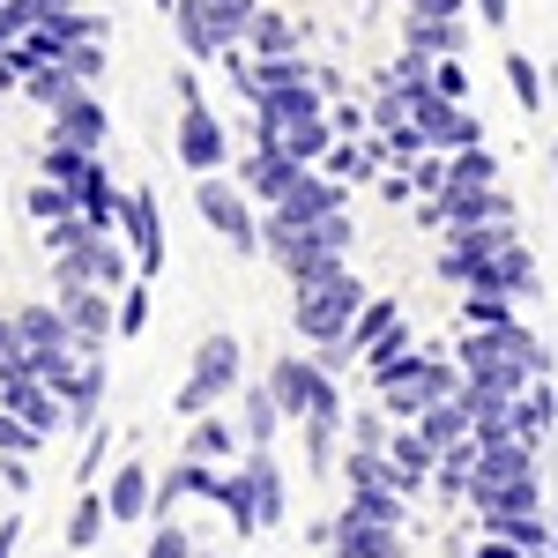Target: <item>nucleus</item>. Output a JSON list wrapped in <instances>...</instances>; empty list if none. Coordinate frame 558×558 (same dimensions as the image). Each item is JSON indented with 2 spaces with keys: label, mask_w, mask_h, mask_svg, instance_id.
Returning <instances> with one entry per match:
<instances>
[{
  "label": "nucleus",
  "mask_w": 558,
  "mask_h": 558,
  "mask_svg": "<svg viewBox=\"0 0 558 558\" xmlns=\"http://www.w3.org/2000/svg\"><path fill=\"white\" fill-rule=\"evenodd\" d=\"M454 357L476 387H499V395H529L536 380H551V343L529 328V320H507V328H462L454 336Z\"/></svg>",
  "instance_id": "nucleus-1"
},
{
  "label": "nucleus",
  "mask_w": 558,
  "mask_h": 558,
  "mask_svg": "<svg viewBox=\"0 0 558 558\" xmlns=\"http://www.w3.org/2000/svg\"><path fill=\"white\" fill-rule=\"evenodd\" d=\"M365 283H357V268L350 260H320V268H305L291 276V328H299L305 343H350V328H357V313H365Z\"/></svg>",
  "instance_id": "nucleus-2"
},
{
  "label": "nucleus",
  "mask_w": 558,
  "mask_h": 558,
  "mask_svg": "<svg viewBox=\"0 0 558 558\" xmlns=\"http://www.w3.org/2000/svg\"><path fill=\"white\" fill-rule=\"evenodd\" d=\"M246 387V350H239V336L231 328H216V336H202L194 343V357H186V380H179L172 410L179 417H202V410H231V395Z\"/></svg>",
  "instance_id": "nucleus-3"
},
{
  "label": "nucleus",
  "mask_w": 558,
  "mask_h": 558,
  "mask_svg": "<svg viewBox=\"0 0 558 558\" xmlns=\"http://www.w3.org/2000/svg\"><path fill=\"white\" fill-rule=\"evenodd\" d=\"M194 209H202V223H209L231 254H268V239H260V202L239 186V172H231V179L202 172V179H194Z\"/></svg>",
  "instance_id": "nucleus-4"
},
{
  "label": "nucleus",
  "mask_w": 558,
  "mask_h": 558,
  "mask_svg": "<svg viewBox=\"0 0 558 558\" xmlns=\"http://www.w3.org/2000/svg\"><path fill=\"white\" fill-rule=\"evenodd\" d=\"M172 149H179V165H186L194 179H202V172H223V165H231V128H223L209 105H202V83H194V75H179Z\"/></svg>",
  "instance_id": "nucleus-5"
},
{
  "label": "nucleus",
  "mask_w": 558,
  "mask_h": 558,
  "mask_svg": "<svg viewBox=\"0 0 558 558\" xmlns=\"http://www.w3.org/2000/svg\"><path fill=\"white\" fill-rule=\"evenodd\" d=\"M134 276H142V260H134L128 231H97L89 246H75V254L52 260V291H60V283H105V291H128Z\"/></svg>",
  "instance_id": "nucleus-6"
},
{
  "label": "nucleus",
  "mask_w": 558,
  "mask_h": 558,
  "mask_svg": "<svg viewBox=\"0 0 558 558\" xmlns=\"http://www.w3.org/2000/svg\"><path fill=\"white\" fill-rule=\"evenodd\" d=\"M432 231H470V223H499V216H514V194L507 186H447V194H432L417 202Z\"/></svg>",
  "instance_id": "nucleus-7"
},
{
  "label": "nucleus",
  "mask_w": 558,
  "mask_h": 558,
  "mask_svg": "<svg viewBox=\"0 0 558 558\" xmlns=\"http://www.w3.org/2000/svg\"><path fill=\"white\" fill-rule=\"evenodd\" d=\"M417 134H425L432 149H476L484 142V120H476V105L462 97H439V89H417Z\"/></svg>",
  "instance_id": "nucleus-8"
},
{
  "label": "nucleus",
  "mask_w": 558,
  "mask_h": 558,
  "mask_svg": "<svg viewBox=\"0 0 558 558\" xmlns=\"http://www.w3.org/2000/svg\"><path fill=\"white\" fill-rule=\"evenodd\" d=\"M60 313H68V328H75V343H112L120 336V291H105V283H60L52 291Z\"/></svg>",
  "instance_id": "nucleus-9"
},
{
  "label": "nucleus",
  "mask_w": 558,
  "mask_h": 558,
  "mask_svg": "<svg viewBox=\"0 0 558 558\" xmlns=\"http://www.w3.org/2000/svg\"><path fill=\"white\" fill-rule=\"evenodd\" d=\"M328 387H336V373H320V357H291V350H283V357L268 365V395L283 402V417H291V425L313 417V402H320Z\"/></svg>",
  "instance_id": "nucleus-10"
},
{
  "label": "nucleus",
  "mask_w": 558,
  "mask_h": 558,
  "mask_svg": "<svg viewBox=\"0 0 558 558\" xmlns=\"http://www.w3.org/2000/svg\"><path fill=\"white\" fill-rule=\"evenodd\" d=\"M336 209H350V186L343 179H328L320 165H305L299 179H291V194L276 202V223H320V216H336Z\"/></svg>",
  "instance_id": "nucleus-11"
},
{
  "label": "nucleus",
  "mask_w": 558,
  "mask_h": 558,
  "mask_svg": "<svg viewBox=\"0 0 558 558\" xmlns=\"http://www.w3.org/2000/svg\"><path fill=\"white\" fill-rule=\"evenodd\" d=\"M470 291H507V299H544V268H536V254H529V239H514V246H499L492 260H476Z\"/></svg>",
  "instance_id": "nucleus-12"
},
{
  "label": "nucleus",
  "mask_w": 558,
  "mask_h": 558,
  "mask_svg": "<svg viewBox=\"0 0 558 558\" xmlns=\"http://www.w3.org/2000/svg\"><path fill=\"white\" fill-rule=\"evenodd\" d=\"M417 373H425V343L410 336V320H402V328H387L380 343L365 350V380H373V395L395 387V380H417Z\"/></svg>",
  "instance_id": "nucleus-13"
},
{
  "label": "nucleus",
  "mask_w": 558,
  "mask_h": 558,
  "mask_svg": "<svg viewBox=\"0 0 558 558\" xmlns=\"http://www.w3.org/2000/svg\"><path fill=\"white\" fill-rule=\"evenodd\" d=\"M120 231H128V246H134V260H142V276H157V268H165V216H157V194H149V186H128Z\"/></svg>",
  "instance_id": "nucleus-14"
},
{
  "label": "nucleus",
  "mask_w": 558,
  "mask_h": 558,
  "mask_svg": "<svg viewBox=\"0 0 558 558\" xmlns=\"http://www.w3.org/2000/svg\"><path fill=\"white\" fill-rule=\"evenodd\" d=\"M209 507L231 521V536H260V529H268V521H260V492H254V476H246V462H223V470H216Z\"/></svg>",
  "instance_id": "nucleus-15"
},
{
  "label": "nucleus",
  "mask_w": 558,
  "mask_h": 558,
  "mask_svg": "<svg viewBox=\"0 0 558 558\" xmlns=\"http://www.w3.org/2000/svg\"><path fill=\"white\" fill-rule=\"evenodd\" d=\"M387 462H395L402 499H417V492H432V476H439V447H432L417 425H395V439H387Z\"/></svg>",
  "instance_id": "nucleus-16"
},
{
  "label": "nucleus",
  "mask_w": 558,
  "mask_h": 558,
  "mask_svg": "<svg viewBox=\"0 0 558 558\" xmlns=\"http://www.w3.org/2000/svg\"><path fill=\"white\" fill-rule=\"evenodd\" d=\"M305 165L299 157H283V149H246V157H239V186H246V194H254L260 209H276V202H283V194H291V179H299Z\"/></svg>",
  "instance_id": "nucleus-17"
},
{
  "label": "nucleus",
  "mask_w": 558,
  "mask_h": 558,
  "mask_svg": "<svg viewBox=\"0 0 558 558\" xmlns=\"http://www.w3.org/2000/svg\"><path fill=\"white\" fill-rule=\"evenodd\" d=\"M328 112V83L320 75H305V83H283V89H268L254 105V128H291V120H320Z\"/></svg>",
  "instance_id": "nucleus-18"
},
{
  "label": "nucleus",
  "mask_w": 558,
  "mask_h": 558,
  "mask_svg": "<svg viewBox=\"0 0 558 558\" xmlns=\"http://www.w3.org/2000/svg\"><path fill=\"white\" fill-rule=\"evenodd\" d=\"M260 149H283V157H299V165H320L343 134H336V120L320 112V120H291V128H254Z\"/></svg>",
  "instance_id": "nucleus-19"
},
{
  "label": "nucleus",
  "mask_w": 558,
  "mask_h": 558,
  "mask_svg": "<svg viewBox=\"0 0 558 558\" xmlns=\"http://www.w3.org/2000/svg\"><path fill=\"white\" fill-rule=\"evenodd\" d=\"M105 507H112L120 529H128V521H157V476L142 470V462H120L112 484H105Z\"/></svg>",
  "instance_id": "nucleus-20"
},
{
  "label": "nucleus",
  "mask_w": 558,
  "mask_h": 558,
  "mask_svg": "<svg viewBox=\"0 0 558 558\" xmlns=\"http://www.w3.org/2000/svg\"><path fill=\"white\" fill-rule=\"evenodd\" d=\"M470 507H476V529H484V521H507V514H551V507H544V470L514 476V484H492V492H476Z\"/></svg>",
  "instance_id": "nucleus-21"
},
{
  "label": "nucleus",
  "mask_w": 558,
  "mask_h": 558,
  "mask_svg": "<svg viewBox=\"0 0 558 558\" xmlns=\"http://www.w3.org/2000/svg\"><path fill=\"white\" fill-rule=\"evenodd\" d=\"M402 45H417L432 60H462L470 52V15H402Z\"/></svg>",
  "instance_id": "nucleus-22"
},
{
  "label": "nucleus",
  "mask_w": 558,
  "mask_h": 558,
  "mask_svg": "<svg viewBox=\"0 0 558 558\" xmlns=\"http://www.w3.org/2000/svg\"><path fill=\"white\" fill-rule=\"evenodd\" d=\"M52 134L75 142V149H105V142H112V112H105V97L83 89L75 105H60V112H52Z\"/></svg>",
  "instance_id": "nucleus-23"
},
{
  "label": "nucleus",
  "mask_w": 558,
  "mask_h": 558,
  "mask_svg": "<svg viewBox=\"0 0 558 558\" xmlns=\"http://www.w3.org/2000/svg\"><path fill=\"white\" fill-rule=\"evenodd\" d=\"M239 447H246V432H239L231 410H202L194 432H186V454H194V462H246Z\"/></svg>",
  "instance_id": "nucleus-24"
},
{
  "label": "nucleus",
  "mask_w": 558,
  "mask_h": 558,
  "mask_svg": "<svg viewBox=\"0 0 558 558\" xmlns=\"http://www.w3.org/2000/svg\"><path fill=\"white\" fill-rule=\"evenodd\" d=\"M320 172L343 179V186H365V179L387 172V142H380V134H365V142H336V149L320 157Z\"/></svg>",
  "instance_id": "nucleus-25"
},
{
  "label": "nucleus",
  "mask_w": 558,
  "mask_h": 558,
  "mask_svg": "<svg viewBox=\"0 0 558 558\" xmlns=\"http://www.w3.org/2000/svg\"><path fill=\"white\" fill-rule=\"evenodd\" d=\"M97 410H105V350L83 343V365H75V380H68V425H97Z\"/></svg>",
  "instance_id": "nucleus-26"
},
{
  "label": "nucleus",
  "mask_w": 558,
  "mask_h": 558,
  "mask_svg": "<svg viewBox=\"0 0 558 558\" xmlns=\"http://www.w3.org/2000/svg\"><path fill=\"white\" fill-rule=\"evenodd\" d=\"M291 425L283 417V402L268 395V380H254V387H239V432H246V447H276V432Z\"/></svg>",
  "instance_id": "nucleus-27"
},
{
  "label": "nucleus",
  "mask_w": 558,
  "mask_h": 558,
  "mask_svg": "<svg viewBox=\"0 0 558 558\" xmlns=\"http://www.w3.org/2000/svg\"><path fill=\"white\" fill-rule=\"evenodd\" d=\"M83 89H89V83L75 75V68H68V60H45V68H31V83H23V97L38 105L45 120H52V112H60V105H75Z\"/></svg>",
  "instance_id": "nucleus-28"
},
{
  "label": "nucleus",
  "mask_w": 558,
  "mask_h": 558,
  "mask_svg": "<svg viewBox=\"0 0 558 558\" xmlns=\"http://www.w3.org/2000/svg\"><path fill=\"white\" fill-rule=\"evenodd\" d=\"M202 23H209V38L231 52V45H246V31H254V15H260V0H186Z\"/></svg>",
  "instance_id": "nucleus-29"
},
{
  "label": "nucleus",
  "mask_w": 558,
  "mask_h": 558,
  "mask_svg": "<svg viewBox=\"0 0 558 558\" xmlns=\"http://www.w3.org/2000/svg\"><path fill=\"white\" fill-rule=\"evenodd\" d=\"M15 320H23V343L31 350H75V328H68L60 299L52 305H15Z\"/></svg>",
  "instance_id": "nucleus-30"
},
{
  "label": "nucleus",
  "mask_w": 558,
  "mask_h": 558,
  "mask_svg": "<svg viewBox=\"0 0 558 558\" xmlns=\"http://www.w3.org/2000/svg\"><path fill=\"white\" fill-rule=\"evenodd\" d=\"M246 52H254V60H268V52H299V23H291L276 0H260L254 31H246Z\"/></svg>",
  "instance_id": "nucleus-31"
},
{
  "label": "nucleus",
  "mask_w": 558,
  "mask_h": 558,
  "mask_svg": "<svg viewBox=\"0 0 558 558\" xmlns=\"http://www.w3.org/2000/svg\"><path fill=\"white\" fill-rule=\"evenodd\" d=\"M105 529H112V507H105V492L89 484L83 499H75V514H68V551H97Z\"/></svg>",
  "instance_id": "nucleus-32"
},
{
  "label": "nucleus",
  "mask_w": 558,
  "mask_h": 558,
  "mask_svg": "<svg viewBox=\"0 0 558 558\" xmlns=\"http://www.w3.org/2000/svg\"><path fill=\"white\" fill-rule=\"evenodd\" d=\"M417 432H425L432 447L447 454V447H462V439H476V417L462 410V395H454V402H432L425 417H417Z\"/></svg>",
  "instance_id": "nucleus-33"
},
{
  "label": "nucleus",
  "mask_w": 558,
  "mask_h": 558,
  "mask_svg": "<svg viewBox=\"0 0 558 558\" xmlns=\"http://www.w3.org/2000/svg\"><path fill=\"white\" fill-rule=\"evenodd\" d=\"M343 514H357V521H387V529H410V499H402V492H387V484H373V492H350Z\"/></svg>",
  "instance_id": "nucleus-34"
},
{
  "label": "nucleus",
  "mask_w": 558,
  "mask_h": 558,
  "mask_svg": "<svg viewBox=\"0 0 558 558\" xmlns=\"http://www.w3.org/2000/svg\"><path fill=\"white\" fill-rule=\"evenodd\" d=\"M105 149H75V142H60V134H45V179H60V186H75V179H89V165H97Z\"/></svg>",
  "instance_id": "nucleus-35"
},
{
  "label": "nucleus",
  "mask_w": 558,
  "mask_h": 558,
  "mask_svg": "<svg viewBox=\"0 0 558 558\" xmlns=\"http://www.w3.org/2000/svg\"><path fill=\"white\" fill-rule=\"evenodd\" d=\"M514 410H521V439H536V447H544V439H551V425H558V387L536 380V387L514 402Z\"/></svg>",
  "instance_id": "nucleus-36"
},
{
  "label": "nucleus",
  "mask_w": 558,
  "mask_h": 558,
  "mask_svg": "<svg viewBox=\"0 0 558 558\" xmlns=\"http://www.w3.org/2000/svg\"><path fill=\"white\" fill-rule=\"evenodd\" d=\"M507 89H514V105L536 120L544 112V97H551V83H544V68L529 60V52H507Z\"/></svg>",
  "instance_id": "nucleus-37"
},
{
  "label": "nucleus",
  "mask_w": 558,
  "mask_h": 558,
  "mask_svg": "<svg viewBox=\"0 0 558 558\" xmlns=\"http://www.w3.org/2000/svg\"><path fill=\"white\" fill-rule=\"evenodd\" d=\"M470 476H476V439H462V447H447V454H439L432 492H439V499H470Z\"/></svg>",
  "instance_id": "nucleus-38"
},
{
  "label": "nucleus",
  "mask_w": 558,
  "mask_h": 558,
  "mask_svg": "<svg viewBox=\"0 0 558 558\" xmlns=\"http://www.w3.org/2000/svg\"><path fill=\"white\" fill-rule=\"evenodd\" d=\"M514 305L521 299H507V291H462V328H507V320H521Z\"/></svg>",
  "instance_id": "nucleus-39"
},
{
  "label": "nucleus",
  "mask_w": 558,
  "mask_h": 558,
  "mask_svg": "<svg viewBox=\"0 0 558 558\" xmlns=\"http://www.w3.org/2000/svg\"><path fill=\"white\" fill-rule=\"evenodd\" d=\"M425 357H432V350H425ZM380 410L395 417V425H417V417L432 410V395H425V373H417V380H395V387H380Z\"/></svg>",
  "instance_id": "nucleus-40"
},
{
  "label": "nucleus",
  "mask_w": 558,
  "mask_h": 558,
  "mask_svg": "<svg viewBox=\"0 0 558 558\" xmlns=\"http://www.w3.org/2000/svg\"><path fill=\"white\" fill-rule=\"evenodd\" d=\"M447 186H499V157H492V142H476V149H454L447 157Z\"/></svg>",
  "instance_id": "nucleus-41"
},
{
  "label": "nucleus",
  "mask_w": 558,
  "mask_h": 558,
  "mask_svg": "<svg viewBox=\"0 0 558 558\" xmlns=\"http://www.w3.org/2000/svg\"><path fill=\"white\" fill-rule=\"evenodd\" d=\"M387 328H402V305H395V299H365V313H357V328H350V350L365 357V350L380 343Z\"/></svg>",
  "instance_id": "nucleus-42"
},
{
  "label": "nucleus",
  "mask_w": 558,
  "mask_h": 558,
  "mask_svg": "<svg viewBox=\"0 0 558 558\" xmlns=\"http://www.w3.org/2000/svg\"><path fill=\"white\" fill-rule=\"evenodd\" d=\"M432 68H439L432 52H417V45H402V52H395V60L380 68V83H387V89H432Z\"/></svg>",
  "instance_id": "nucleus-43"
},
{
  "label": "nucleus",
  "mask_w": 558,
  "mask_h": 558,
  "mask_svg": "<svg viewBox=\"0 0 558 558\" xmlns=\"http://www.w3.org/2000/svg\"><path fill=\"white\" fill-rule=\"evenodd\" d=\"M38 231H45V254L60 260V254H75V246H89V239H97L105 223H89V216L75 209V216H60V223H38Z\"/></svg>",
  "instance_id": "nucleus-44"
},
{
  "label": "nucleus",
  "mask_w": 558,
  "mask_h": 558,
  "mask_svg": "<svg viewBox=\"0 0 558 558\" xmlns=\"http://www.w3.org/2000/svg\"><path fill=\"white\" fill-rule=\"evenodd\" d=\"M23 209H31V223H60V216H75V194H68L60 179H38V186L23 194Z\"/></svg>",
  "instance_id": "nucleus-45"
},
{
  "label": "nucleus",
  "mask_w": 558,
  "mask_h": 558,
  "mask_svg": "<svg viewBox=\"0 0 558 558\" xmlns=\"http://www.w3.org/2000/svg\"><path fill=\"white\" fill-rule=\"evenodd\" d=\"M172 31H179V45H186L194 60H223V45L209 38V23H202V15H194L186 0H179V8H172Z\"/></svg>",
  "instance_id": "nucleus-46"
},
{
  "label": "nucleus",
  "mask_w": 558,
  "mask_h": 558,
  "mask_svg": "<svg viewBox=\"0 0 558 558\" xmlns=\"http://www.w3.org/2000/svg\"><path fill=\"white\" fill-rule=\"evenodd\" d=\"M149 328V276H134L128 291H120V343H134Z\"/></svg>",
  "instance_id": "nucleus-47"
},
{
  "label": "nucleus",
  "mask_w": 558,
  "mask_h": 558,
  "mask_svg": "<svg viewBox=\"0 0 558 558\" xmlns=\"http://www.w3.org/2000/svg\"><path fill=\"white\" fill-rule=\"evenodd\" d=\"M387 439H395V417H387L380 402L373 410H350V447H380L387 454Z\"/></svg>",
  "instance_id": "nucleus-48"
},
{
  "label": "nucleus",
  "mask_w": 558,
  "mask_h": 558,
  "mask_svg": "<svg viewBox=\"0 0 558 558\" xmlns=\"http://www.w3.org/2000/svg\"><path fill=\"white\" fill-rule=\"evenodd\" d=\"M38 447H45V432L31 425V417L0 410V462H8V454H38Z\"/></svg>",
  "instance_id": "nucleus-49"
},
{
  "label": "nucleus",
  "mask_w": 558,
  "mask_h": 558,
  "mask_svg": "<svg viewBox=\"0 0 558 558\" xmlns=\"http://www.w3.org/2000/svg\"><path fill=\"white\" fill-rule=\"evenodd\" d=\"M60 60H68V68H75V75H83V83H97V75H105V68H112V45H105V38H83V45H68V52H60Z\"/></svg>",
  "instance_id": "nucleus-50"
},
{
  "label": "nucleus",
  "mask_w": 558,
  "mask_h": 558,
  "mask_svg": "<svg viewBox=\"0 0 558 558\" xmlns=\"http://www.w3.org/2000/svg\"><path fill=\"white\" fill-rule=\"evenodd\" d=\"M410 179H417V202H432V194H447V149H425V157H417V165H410Z\"/></svg>",
  "instance_id": "nucleus-51"
},
{
  "label": "nucleus",
  "mask_w": 558,
  "mask_h": 558,
  "mask_svg": "<svg viewBox=\"0 0 558 558\" xmlns=\"http://www.w3.org/2000/svg\"><path fill=\"white\" fill-rule=\"evenodd\" d=\"M142 558H194V536H186L179 521H157V529H149V551H142Z\"/></svg>",
  "instance_id": "nucleus-52"
},
{
  "label": "nucleus",
  "mask_w": 558,
  "mask_h": 558,
  "mask_svg": "<svg viewBox=\"0 0 558 558\" xmlns=\"http://www.w3.org/2000/svg\"><path fill=\"white\" fill-rule=\"evenodd\" d=\"M432 89H439V97H462V105H470V68H462V60H439V68H432Z\"/></svg>",
  "instance_id": "nucleus-53"
},
{
  "label": "nucleus",
  "mask_w": 558,
  "mask_h": 558,
  "mask_svg": "<svg viewBox=\"0 0 558 558\" xmlns=\"http://www.w3.org/2000/svg\"><path fill=\"white\" fill-rule=\"evenodd\" d=\"M31 83V60H23V45H0V97L8 89H23Z\"/></svg>",
  "instance_id": "nucleus-54"
},
{
  "label": "nucleus",
  "mask_w": 558,
  "mask_h": 558,
  "mask_svg": "<svg viewBox=\"0 0 558 558\" xmlns=\"http://www.w3.org/2000/svg\"><path fill=\"white\" fill-rule=\"evenodd\" d=\"M105 447H112V432L89 425V439H83V484H97V470H105Z\"/></svg>",
  "instance_id": "nucleus-55"
},
{
  "label": "nucleus",
  "mask_w": 558,
  "mask_h": 558,
  "mask_svg": "<svg viewBox=\"0 0 558 558\" xmlns=\"http://www.w3.org/2000/svg\"><path fill=\"white\" fill-rule=\"evenodd\" d=\"M470 8H476L484 31H507V23H514V0H470Z\"/></svg>",
  "instance_id": "nucleus-56"
},
{
  "label": "nucleus",
  "mask_w": 558,
  "mask_h": 558,
  "mask_svg": "<svg viewBox=\"0 0 558 558\" xmlns=\"http://www.w3.org/2000/svg\"><path fill=\"white\" fill-rule=\"evenodd\" d=\"M402 15H470V0H402Z\"/></svg>",
  "instance_id": "nucleus-57"
},
{
  "label": "nucleus",
  "mask_w": 558,
  "mask_h": 558,
  "mask_svg": "<svg viewBox=\"0 0 558 558\" xmlns=\"http://www.w3.org/2000/svg\"><path fill=\"white\" fill-rule=\"evenodd\" d=\"M68 8H83V0H38V15H68Z\"/></svg>",
  "instance_id": "nucleus-58"
},
{
  "label": "nucleus",
  "mask_w": 558,
  "mask_h": 558,
  "mask_svg": "<svg viewBox=\"0 0 558 558\" xmlns=\"http://www.w3.org/2000/svg\"><path fill=\"white\" fill-rule=\"evenodd\" d=\"M551 551H558V507H551Z\"/></svg>",
  "instance_id": "nucleus-59"
},
{
  "label": "nucleus",
  "mask_w": 558,
  "mask_h": 558,
  "mask_svg": "<svg viewBox=\"0 0 558 558\" xmlns=\"http://www.w3.org/2000/svg\"><path fill=\"white\" fill-rule=\"evenodd\" d=\"M551 179H558V134H551Z\"/></svg>",
  "instance_id": "nucleus-60"
},
{
  "label": "nucleus",
  "mask_w": 558,
  "mask_h": 558,
  "mask_svg": "<svg viewBox=\"0 0 558 558\" xmlns=\"http://www.w3.org/2000/svg\"><path fill=\"white\" fill-rule=\"evenodd\" d=\"M157 8H165V15H172V8H179V0H157Z\"/></svg>",
  "instance_id": "nucleus-61"
},
{
  "label": "nucleus",
  "mask_w": 558,
  "mask_h": 558,
  "mask_svg": "<svg viewBox=\"0 0 558 558\" xmlns=\"http://www.w3.org/2000/svg\"><path fill=\"white\" fill-rule=\"evenodd\" d=\"M194 558H216V551H194Z\"/></svg>",
  "instance_id": "nucleus-62"
}]
</instances>
